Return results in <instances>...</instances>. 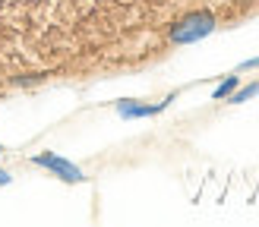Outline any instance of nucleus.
Segmentation results:
<instances>
[{
    "instance_id": "1",
    "label": "nucleus",
    "mask_w": 259,
    "mask_h": 227,
    "mask_svg": "<svg viewBox=\"0 0 259 227\" xmlns=\"http://www.w3.org/2000/svg\"><path fill=\"white\" fill-rule=\"evenodd\" d=\"M215 32V19L209 16V13H193V16L187 19H180L174 29H171V38L177 44H193V41H199V38L205 35H212Z\"/></svg>"
},
{
    "instance_id": "2",
    "label": "nucleus",
    "mask_w": 259,
    "mask_h": 227,
    "mask_svg": "<svg viewBox=\"0 0 259 227\" xmlns=\"http://www.w3.org/2000/svg\"><path fill=\"white\" fill-rule=\"evenodd\" d=\"M38 167H48V171H54L60 180H67V183H82L85 177H82V171L76 167L73 161H67V158H60V155H54V151H45V155H35L32 158Z\"/></svg>"
},
{
    "instance_id": "3",
    "label": "nucleus",
    "mask_w": 259,
    "mask_h": 227,
    "mask_svg": "<svg viewBox=\"0 0 259 227\" xmlns=\"http://www.w3.org/2000/svg\"><path fill=\"white\" fill-rule=\"evenodd\" d=\"M171 101V98H167ZM167 101H161V104H136V101H120L117 104V114L120 117H152V114H158L167 107Z\"/></svg>"
},
{
    "instance_id": "4",
    "label": "nucleus",
    "mask_w": 259,
    "mask_h": 227,
    "mask_svg": "<svg viewBox=\"0 0 259 227\" xmlns=\"http://www.w3.org/2000/svg\"><path fill=\"white\" fill-rule=\"evenodd\" d=\"M234 88H237V76H228V79L215 88V101H218V98H228L231 92H234Z\"/></svg>"
},
{
    "instance_id": "5",
    "label": "nucleus",
    "mask_w": 259,
    "mask_h": 227,
    "mask_svg": "<svg viewBox=\"0 0 259 227\" xmlns=\"http://www.w3.org/2000/svg\"><path fill=\"white\" fill-rule=\"evenodd\" d=\"M256 92H259V85L253 82V85H247V88H240V92H237L234 98H231V101H234V104H240V101H247V98H253Z\"/></svg>"
},
{
    "instance_id": "6",
    "label": "nucleus",
    "mask_w": 259,
    "mask_h": 227,
    "mask_svg": "<svg viewBox=\"0 0 259 227\" xmlns=\"http://www.w3.org/2000/svg\"><path fill=\"white\" fill-rule=\"evenodd\" d=\"M10 183V174H4V171H0V186H7Z\"/></svg>"
},
{
    "instance_id": "7",
    "label": "nucleus",
    "mask_w": 259,
    "mask_h": 227,
    "mask_svg": "<svg viewBox=\"0 0 259 227\" xmlns=\"http://www.w3.org/2000/svg\"><path fill=\"white\" fill-rule=\"evenodd\" d=\"M0 151H4V148H0Z\"/></svg>"
}]
</instances>
